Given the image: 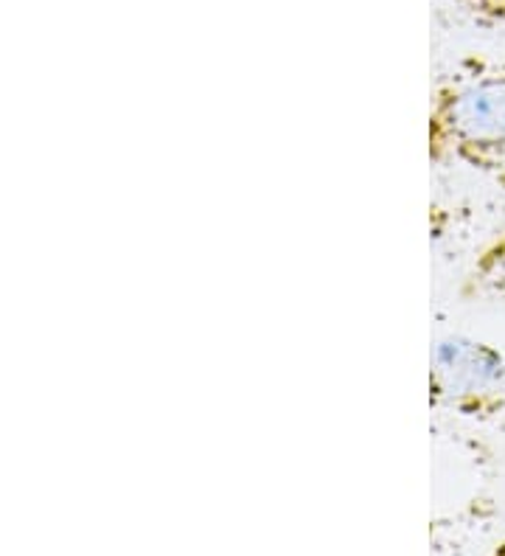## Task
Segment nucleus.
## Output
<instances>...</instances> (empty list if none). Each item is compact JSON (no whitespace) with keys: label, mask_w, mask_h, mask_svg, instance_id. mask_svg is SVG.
<instances>
[{"label":"nucleus","mask_w":505,"mask_h":556,"mask_svg":"<svg viewBox=\"0 0 505 556\" xmlns=\"http://www.w3.org/2000/svg\"><path fill=\"white\" fill-rule=\"evenodd\" d=\"M427 155L438 169L505 177V62L469 54L438 76L427 110Z\"/></svg>","instance_id":"1"},{"label":"nucleus","mask_w":505,"mask_h":556,"mask_svg":"<svg viewBox=\"0 0 505 556\" xmlns=\"http://www.w3.org/2000/svg\"><path fill=\"white\" fill-rule=\"evenodd\" d=\"M464 295L505 304V228L480 244V251L475 253L464 276Z\"/></svg>","instance_id":"3"},{"label":"nucleus","mask_w":505,"mask_h":556,"mask_svg":"<svg viewBox=\"0 0 505 556\" xmlns=\"http://www.w3.org/2000/svg\"><path fill=\"white\" fill-rule=\"evenodd\" d=\"M464 12L485 23H505V0H452Z\"/></svg>","instance_id":"4"},{"label":"nucleus","mask_w":505,"mask_h":556,"mask_svg":"<svg viewBox=\"0 0 505 556\" xmlns=\"http://www.w3.org/2000/svg\"><path fill=\"white\" fill-rule=\"evenodd\" d=\"M489 556H505V536H500L497 543L492 545V551H489Z\"/></svg>","instance_id":"5"},{"label":"nucleus","mask_w":505,"mask_h":556,"mask_svg":"<svg viewBox=\"0 0 505 556\" xmlns=\"http://www.w3.org/2000/svg\"><path fill=\"white\" fill-rule=\"evenodd\" d=\"M430 405L478 425L505 419V352L475 334L450 332L430 354Z\"/></svg>","instance_id":"2"}]
</instances>
